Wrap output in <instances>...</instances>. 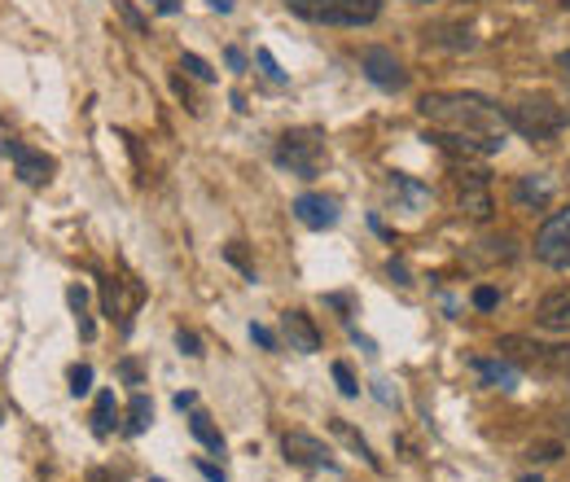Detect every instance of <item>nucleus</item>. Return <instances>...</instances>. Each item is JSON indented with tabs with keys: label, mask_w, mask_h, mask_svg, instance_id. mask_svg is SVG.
<instances>
[{
	"label": "nucleus",
	"mask_w": 570,
	"mask_h": 482,
	"mask_svg": "<svg viewBox=\"0 0 570 482\" xmlns=\"http://www.w3.org/2000/svg\"><path fill=\"white\" fill-rule=\"evenodd\" d=\"M434 127L443 131H456V136H474L491 149L504 145V114L487 101V96H474V92H425L421 105H417Z\"/></svg>",
	"instance_id": "nucleus-1"
},
{
	"label": "nucleus",
	"mask_w": 570,
	"mask_h": 482,
	"mask_svg": "<svg viewBox=\"0 0 570 482\" xmlns=\"http://www.w3.org/2000/svg\"><path fill=\"white\" fill-rule=\"evenodd\" d=\"M504 118H509V127H517L526 140H552V136L570 123L566 105H557L552 96H526V101L509 105Z\"/></svg>",
	"instance_id": "nucleus-2"
},
{
	"label": "nucleus",
	"mask_w": 570,
	"mask_h": 482,
	"mask_svg": "<svg viewBox=\"0 0 570 482\" xmlns=\"http://www.w3.org/2000/svg\"><path fill=\"white\" fill-rule=\"evenodd\" d=\"M276 162L289 167L294 175L311 180L320 167H324V136L316 127H298V131H285L276 140Z\"/></svg>",
	"instance_id": "nucleus-3"
},
{
	"label": "nucleus",
	"mask_w": 570,
	"mask_h": 482,
	"mask_svg": "<svg viewBox=\"0 0 570 482\" xmlns=\"http://www.w3.org/2000/svg\"><path fill=\"white\" fill-rule=\"evenodd\" d=\"M381 13V0H311L303 18L324 22V26H364Z\"/></svg>",
	"instance_id": "nucleus-4"
},
{
	"label": "nucleus",
	"mask_w": 570,
	"mask_h": 482,
	"mask_svg": "<svg viewBox=\"0 0 570 482\" xmlns=\"http://www.w3.org/2000/svg\"><path fill=\"white\" fill-rule=\"evenodd\" d=\"M500 351L539 372H570V346H544L531 337H500Z\"/></svg>",
	"instance_id": "nucleus-5"
},
{
	"label": "nucleus",
	"mask_w": 570,
	"mask_h": 482,
	"mask_svg": "<svg viewBox=\"0 0 570 482\" xmlns=\"http://www.w3.org/2000/svg\"><path fill=\"white\" fill-rule=\"evenodd\" d=\"M535 254L552 267H570V210H552L535 232Z\"/></svg>",
	"instance_id": "nucleus-6"
},
{
	"label": "nucleus",
	"mask_w": 570,
	"mask_h": 482,
	"mask_svg": "<svg viewBox=\"0 0 570 482\" xmlns=\"http://www.w3.org/2000/svg\"><path fill=\"white\" fill-rule=\"evenodd\" d=\"M4 158L18 167L22 184H31V188L48 184V175H53V158L39 153V149H31V145H22V140H4Z\"/></svg>",
	"instance_id": "nucleus-7"
},
{
	"label": "nucleus",
	"mask_w": 570,
	"mask_h": 482,
	"mask_svg": "<svg viewBox=\"0 0 570 482\" xmlns=\"http://www.w3.org/2000/svg\"><path fill=\"white\" fill-rule=\"evenodd\" d=\"M360 66H364V74H368L377 88H386V92H399V88L408 83L403 66H399V57H395L390 48H364Z\"/></svg>",
	"instance_id": "nucleus-8"
},
{
	"label": "nucleus",
	"mask_w": 570,
	"mask_h": 482,
	"mask_svg": "<svg viewBox=\"0 0 570 482\" xmlns=\"http://www.w3.org/2000/svg\"><path fill=\"white\" fill-rule=\"evenodd\" d=\"M281 451H285V460L307 464V469H338L333 456H329V447L320 438H311V434H298V429L281 438Z\"/></svg>",
	"instance_id": "nucleus-9"
},
{
	"label": "nucleus",
	"mask_w": 570,
	"mask_h": 482,
	"mask_svg": "<svg viewBox=\"0 0 570 482\" xmlns=\"http://www.w3.org/2000/svg\"><path fill=\"white\" fill-rule=\"evenodd\" d=\"M294 215L307 228H333L338 223V202L324 197V193H298L294 197Z\"/></svg>",
	"instance_id": "nucleus-10"
},
{
	"label": "nucleus",
	"mask_w": 570,
	"mask_h": 482,
	"mask_svg": "<svg viewBox=\"0 0 570 482\" xmlns=\"http://www.w3.org/2000/svg\"><path fill=\"white\" fill-rule=\"evenodd\" d=\"M281 329L289 337V351H303V355H316L320 351V329L311 324L307 311H285L281 315Z\"/></svg>",
	"instance_id": "nucleus-11"
},
{
	"label": "nucleus",
	"mask_w": 570,
	"mask_h": 482,
	"mask_svg": "<svg viewBox=\"0 0 570 482\" xmlns=\"http://www.w3.org/2000/svg\"><path fill=\"white\" fill-rule=\"evenodd\" d=\"M535 324H544V329H552V333H570V285H566V289H552V294L539 298V307H535Z\"/></svg>",
	"instance_id": "nucleus-12"
},
{
	"label": "nucleus",
	"mask_w": 570,
	"mask_h": 482,
	"mask_svg": "<svg viewBox=\"0 0 570 482\" xmlns=\"http://www.w3.org/2000/svg\"><path fill=\"white\" fill-rule=\"evenodd\" d=\"M460 206H465L474 219H487V215H491V197H487L482 175H469V180L460 184Z\"/></svg>",
	"instance_id": "nucleus-13"
},
{
	"label": "nucleus",
	"mask_w": 570,
	"mask_h": 482,
	"mask_svg": "<svg viewBox=\"0 0 570 482\" xmlns=\"http://www.w3.org/2000/svg\"><path fill=\"white\" fill-rule=\"evenodd\" d=\"M552 197V180L548 175H522L517 180V202L522 206H544Z\"/></svg>",
	"instance_id": "nucleus-14"
},
{
	"label": "nucleus",
	"mask_w": 570,
	"mask_h": 482,
	"mask_svg": "<svg viewBox=\"0 0 570 482\" xmlns=\"http://www.w3.org/2000/svg\"><path fill=\"white\" fill-rule=\"evenodd\" d=\"M149 421H153V403H149V394H132V403H127V434H145Z\"/></svg>",
	"instance_id": "nucleus-15"
},
{
	"label": "nucleus",
	"mask_w": 570,
	"mask_h": 482,
	"mask_svg": "<svg viewBox=\"0 0 570 482\" xmlns=\"http://www.w3.org/2000/svg\"><path fill=\"white\" fill-rule=\"evenodd\" d=\"M189 429H193V438H197V443H206L210 451H224V434L210 425V416H206V412H193V416H189Z\"/></svg>",
	"instance_id": "nucleus-16"
},
{
	"label": "nucleus",
	"mask_w": 570,
	"mask_h": 482,
	"mask_svg": "<svg viewBox=\"0 0 570 482\" xmlns=\"http://www.w3.org/2000/svg\"><path fill=\"white\" fill-rule=\"evenodd\" d=\"M114 412H118V403H114V390H101V394H96V408H92V429H96V434H110V425H114Z\"/></svg>",
	"instance_id": "nucleus-17"
},
{
	"label": "nucleus",
	"mask_w": 570,
	"mask_h": 482,
	"mask_svg": "<svg viewBox=\"0 0 570 482\" xmlns=\"http://www.w3.org/2000/svg\"><path fill=\"white\" fill-rule=\"evenodd\" d=\"M478 372H482V377H487L491 386H504V390H509V386L517 381V372H513L509 364H491V359H482V364H478Z\"/></svg>",
	"instance_id": "nucleus-18"
},
{
	"label": "nucleus",
	"mask_w": 570,
	"mask_h": 482,
	"mask_svg": "<svg viewBox=\"0 0 570 482\" xmlns=\"http://www.w3.org/2000/svg\"><path fill=\"white\" fill-rule=\"evenodd\" d=\"M333 434H342V438H346V443H351V447H355V451H360V456H364L368 464H377V456L368 451V443H364L360 434H351V425H346V421H333Z\"/></svg>",
	"instance_id": "nucleus-19"
},
{
	"label": "nucleus",
	"mask_w": 570,
	"mask_h": 482,
	"mask_svg": "<svg viewBox=\"0 0 570 482\" xmlns=\"http://www.w3.org/2000/svg\"><path fill=\"white\" fill-rule=\"evenodd\" d=\"M88 390H92V368H88V364H75V368H70V394L79 399V394H88Z\"/></svg>",
	"instance_id": "nucleus-20"
},
{
	"label": "nucleus",
	"mask_w": 570,
	"mask_h": 482,
	"mask_svg": "<svg viewBox=\"0 0 570 482\" xmlns=\"http://www.w3.org/2000/svg\"><path fill=\"white\" fill-rule=\"evenodd\" d=\"M333 381H338V390H342L346 399H355V394H360V381L351 377V368H346V364H333Z\"/></svg>",
	"instance_id": "nucleus-21"
},
{
	"label": "nucleus",
	"mask_w": 570,
	"mask_h": 482,
	"mask_svg": "<svg viewBox=\"0 0 570 482\" xmlns=\"http://www.w3.org/2000/svg\"><path fill=\"white\" fill-rule=\"evenodd\" d=\"M180 66H184L189 74H197L202 83H210V79H215V70H210V66H206V61H202L197 53H184V61H180Z\"/></svg>",
	"instance_id": "nucleus-22"
},
{
	"label": "nucleus",
	"mask_w": 570,
	"mask_h": 482,
	"mask_svg": "<svg viewBox=\"0 0 570 482\" xmlns=\"http://www.w3.org/2000/svg\"><path fill=\"white\" fill-rule=\"evenodd\" d=\"M254 57H259V66H263V74H267V79H272V83H285V70H281V66H276V57H272V53H267V48H259V53H254Z\"/></svg>",
	"instance_id": "nucleus-23"
},
{
	"label": "nucleus",
	"mask_w": 570,
	"mask_h": 482,
	"mask_svg": "<svg viewBox=\"0 0 570 482\" xmlns=\"http://www.w3.org/2000/svg\"><path fill=\"white\" fill-rule=\"evenodd\" d=\"M175 346H180L189 359H197V355H202V342H197V333H189V329H180V333H175Z\"/></svg>",
	"instance_id": "nucleus-24"
},
{
	"label": "nucleus",
	"mask_w": 570,
	"mask_h": 482,
	"mask_svg": "<svg viewBox=\"0 0 570 482\" xmlns=\"http://www.w3.org/2000/svg\"><path fill=\"white\" fill-rule=\"evenodd\" d=\"M114 9H118V13H123V18H127V22H132V26L140 31V35H149V22H145V18H140V13L132 9V0H114Z\"/></svg>",
	"instance_id": "nucleus-25"
},
{
	"label": "nucleus",
	"mask_w": 570,
	"mask_h": 482,
	"mask_svg": "<svg viewBox=\"0 0 570 482\" xmlns=\"http://www.w3.org/2000/svg\"><path fill=\"white\" fill-rule=\"evenodd\" d=\"M66 298H70V307L83 315V307H88V289H83V285H70V289H66Z\"/></svg>",
	"instance_id": "nucleus-26"
},
{
	"label": "nucleus",
	"mask_w": 570,
	"mask_h": 482,
	"mask_svg": "<svg viewBox=\"0 0 570 482\" xmlns=\"http://www.w3.org/2000/svg\"><path fill=\"white\" fill-rule=\"evenodd\" d=\"M474 307L491 311V307H495V289H487V285H482V289H474Z\"/></svg>",
	"instance_id": "nucleus-27"
},
{
	"label": "nucleus",
	"mask_w": 570,
	"mask_h": 482,
	"mask_svg": "<svg viewBox=\"0 0 570 482\" xmlns=\"http://www.w3.org/2000/svg\"><path fill=\"white\" fill-rule=\"evenodd\" d=\"M250 337H254L259 346H267V351L276 346V337H272V329H263V324H250Z\"/></svg>",
	"instance_id": "nucleus-28"
},
{
	"label": "nucleus",
	"mask_w": 570,
	"mask_h": 482,
	"mask_svg": "<svg viewBox=\"0 0 570 482\" xmlns=\"http://www.w3.org/2000/svg\"><path fill=\"white\" fill-rule=\"evenodd\" d=\"M224 254H228V263H237V267H241V272H246V276H254V267H250V263H246V254H241V250H237V245H228V250H224Z\"/></svg>",
	"instance_id": "nucleus-29"
},
{
	"label": "nucleus",
	"mask_w": 570,
	"mask_h": 482,
	"mask_svg": "<svg viewBox=\"0 0 570 482\" xmlns=\"http://www.w3.org/2000/svg\"><path fill=\"white\" fill-rule=\"evenodd\" d=\"M535 460H557V443H544V447H531Z\"/></svg>",
	"instance_id": "nucleus-30"
},
{
	"label": "nucleus",
	"mask_w": 570,
	"mask_h": 482,
	"mask_svg": "<svg viewBox=\"0 0 570 482\" xmlns=\"http://www.w3.org/2000/svg\"><path fill=\"white\" fill-rule=\"evenodd\" d=\"M118 372H123V377H127V381H140V368H136V364H132V359H123V364H118Z\"/></svg>",
	"instance_id": "nucleus-31"
},
{
	"label": "nucleus",
	"mask_w": 570,
	"mask_h": 482,
	"mask_svg": "<svg viewBox=\"0 0 570 482\" xmlns=\"http://www.w3.org/2000/svg\"><path fill=\"white\" fill-rule=\"evenodd\" d=\"M228 66L241 70V66H246V53H241V48H228Z\"/></svg>",
	"instance_id": "nucleus-32"
},
{
	"label": "nucleus",
	"mask_w": 570,
	"mask_h": 482,
	"mask_svg": "<svg viewBox=\"0 0 570 482\" xmlns=\"http://www.w3.org/2000/svg\"><path fill=\"white\" fill-rule=\"evenodd\" d=\"M197 469H202V473H206V478H210V482H224V473H219V469H215V464H206V460H202V464H197Z\"/></svg>",
	"instance_id": "nucleus-33"
},
{
	"label": "nucleus",
	"mask_w": 570,
	"mask_h": 482,
	"mask_svg": "<svg viewBox=\"0 0 570 482\" xmlns=\"http://www.w3.org/2000/svg\"><path fill=\"white\" fill-rule=\"evenodd\" d=\"M153 9H158V13H175V9H180V0H153Z\"/></svg>",
	"instance_id": "nucleus-34"
},
{
	"label": "nucleus",
	"mask_w": 570,
	"mask_h": 482,
	"mask_svg": "<svg viewBox=\"0 0 570 482\" xmlns=\"http://www.w3.org/2000/svg\"><path fill=\"white\" fill-rule=\"evenodd\" d=\"M88 482H118V478H110L105 469H92V473H88Z\"/></svg>",
	"instance_id": "nucleus-35"
},
{
	"label": "nucleus",
	"mask_w": 570,
	"mask_h": 482,
	"mask_svg": "<svg viewBox=\"0 0 570 482\" xmlns=\"http://www.w3.org/2000/svg\"><path fill=\"white\" fill-rule=\"evenodd\" d=\"M210 9H219V13H232V0H206Z\"/></svg>",
	"instance_id": "nucleus-36"
},
{
	"label": "nucleus",
	"mask_w": 570,
	"mask_h": 482,
	"mask_svg": "<svg viewBox=\"0 0 570 482\" xmlns=\"http://www.w3.org/2000/svg\"><path fill=\"white\" fill-rule=\"evenodd\" d=\"M285 4H289V9H294V13H303V9H307V4H311V0H285Z\"/></svg>",
	"instance_id": "nucleus-37"
},
{
	"label": "nucleus",
	"mask_w": 570,
	"mask_h": 482,
	"mask_svg": "<svg viewBox=\"0 0 570 482\" xmlns=\"http://www.w3.org/2000/svg\"><path fill=\"white\" fill-rule=\"evenodd\" d=\"M557 61H561V70H570V48H566V53L557 57Z\"/></svg>",
	"instance_id": "nucleus-38"
},
{
	"label": "nucleus",
	"mask_w": 570,
	"mask_h": 482,
	"mask_svg": "<svg viewBox=\"0 0 570 482\" xmlns=\"http://www.w3.org/2000/svg\"><path fill=\"white\" fill-rule=\"evenodd\" d=\"M522 482H539V478H522Z\"/></svg>",
	"instance_id": "nucleus-39"
},
{
	"label": "nucleus",
	"mask_w": 570,
	"mask_h": 482,
	"mask_svg": "<svg viewBox=\"0 0 570 482\" xmlns=\"http://www.w3.org/2000/svg\"><path fill=\"white\" fill-rule=\"evenodd\" d=\"M561 4H566V9H570V0H561Z\"/></svg>",
	"instance_id": "nucleus-40"
},
{
	"label": "nucleus",
	"mask_w": 570,
	"mask_h": 482,
	"mask_svg": "<svg viewBox=\"0 0 570 482\" xmlns=\"http://www.w3.org/2000/svg\"><path fill=\"white\" fill-rule=\"evenodd\" d=\"M153 482H162V478H153Z\"/></svg>",
	"instance_id": "nucleus-41"
}]
</instances>
